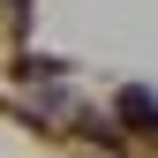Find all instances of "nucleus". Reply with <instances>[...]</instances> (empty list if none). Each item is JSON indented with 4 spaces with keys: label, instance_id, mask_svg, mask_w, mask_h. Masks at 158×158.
<instances>
[{
    "label": "nucleus",
    "instance_id": "obj_1",
    "mask_svg": "<svg viewBox=\"0 0 158 158\" xmlns=\"http://www.w3.org/2000/svg\"><path fill=\"white\" fill-rule=\"evenodd\" d=\"M113 113H121V128H128V135H158V90L128 83L121 98H113Z\"/></svg>",
    "mask_w": 158,
    "mask_h": 158
}]
</instances>
